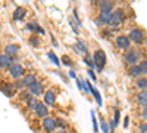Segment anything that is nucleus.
Masks as SVG:
<instances>
[{
  "instance_id": "f257e3e1",
  "label": "nucleus",
  "mask_w": 147,
  "mask_h": 133,
  "mask_svg": "<svg viewBox=\"0 0 147 133\" xmlns=\"http://www.w3.org/2000/svg\"><path fill=\"white\" fill-rule=\"evenodd\" d=\"M106 61H107L106 53H105L102 49H97V50L94 52V55H93V62H94L96 68L99 70V71H102V70L105 68V65H106Z\"/></svg>"
},
{
  "instance_id": "f03ea898",
  "label": "nucleus",
  "mask_w": 147,
  "mask_h": 133,
  "mask_svg": "<svg viewBox=\"0 0 147 133\" xmlns=\"http://www.w3.org/2000/svg\"><path fill=\"white\" fill-rule=\"evenodd\" d=\"M124 61H125V64H128L129 67H132V65H138L140 53H138L136 49H132V47H131L129 50L125 52V55H124Z\"/></svg>"
},
{
  "instance_id": "7ed1b4c3",
  "label": "nucleus",
  "mask_w": 147,
  "mask_h": 133,
  "mask_svg": "<svg viewBox=\"0 0 147 133\" xmlns=\"http://www.w3.org/2000/svg\"><path fill=\"white\" fill-rule=\"evenodd\" d=\"M122 21H124V10L115 9L112 12V19H110V22H109V27L110 28H118V27H121Z\"/></svg>"
},
{
  "instance_id": "20e7f679",
  "label": "nucleus",
  "mask_w": 147,
  "mask_h": 133,
  "mask_svg": "<svg viewBox=\"0 0 147 133\" xmlns=\"http://www.w3.org/2000/svg\"><path fill=\"white\" fill-rule=\"evenodd\" d=\"M115 43H116V47L118 49H121V50H129L131 49V40H129V37L128 35H124V34H121V35H118V37L115 39Z\"/></svg>"
},
{
  "instance_id": "39448f33",
  "label": "nucleus",
  "mask_w": 147,
  "mask_h": 133,
  "mask_svg": "<svg viewBox=\"0 0 147 133\" xmlns=\"http://www.w3.org/2000/svg\"><path fill=\"white\" fill-rule=\"evenodd\" d=\"M112 12H113V10H112ZM112 12H109V10H102L100 14H99V16H97V18L94 19V22H96L99 27L109 25L110 19H112Z\"/></svg>"
},
{
  "instance_id": "423d86ee",
  "label": "nucleus",
  "mask_w": 147,
  "mask_h": 133,
  "mask_svg": "<svg viewBox=\"0 0 147 133\" xmlns=\"http://www.w3.org/2000/svg\"><path fill=\"white\" fill-rule=\"evenodd\" d=\"M128 37H129L131 42L140 44V43H143V42L146 40V34H144V31H143L141 28H132V30L129 31Z\"/></svg>"
},
{
  "instance_id": "0eeeda50",
  "label": "nucleus",
  "mask_w": 147,
  "mask_h": 133,
  "mask_svg": "<svg viewBox=\"0 0 147 133\" xmlns=\"http://www.w3.org/2000/svg\"><path fill=\"white\" fill-rule=\"evenodd\" d=\"M41 126H43V129H44L46 132H55V130H56V126H57V120L49 115V117L43 118Z\"/></svg>"
},
{
  "instance_id": "6e6552de",
  "label": "nucleus",
  "mask_w": 147,
  "mask_h": 133,
  "mask_svg": "<svg viewBox=\"0 0 147 133\" xmlns=\"http://www.w3.org/2000/svg\"><path fill=\"white\" fill-rule=\"evenodd\" d=\"M24 67L21 65V64H13L10 68H9V74H10V77H13V78H24Z\"/></svg>"
},
{
  "instance_id": "1a4fd4ad",
  "label": "nucleus",
  "mask_w": 147,
  "mask_h": 133,
  "mask_svg": "<svg viewBox=\"0 0 147 133\" xmlns=\"http://www.w3.org/2000/svg\"><path fill=\"white\" fill-rule=\"evenodd\" d=\"M28 90H30V95L31 96H40L43 92H44V89H43V83H40V81H37V83H34L32 86H30L28 87Z\"/></svg>"
},
{
  "instance_id": "9d476101",
  "label": "nucleus",
  "mask_w": 147,
  "mask_h": 133,
  "mask_svg": "<svg viewBox=\"0 0 147 133\" xmlns=\"http://www.w3.org/2000/svg\"><path fill=\"white\" fill-rule=\"evenodd\" d=\"M13 65V56H9L6 53L0 55V68H10Z\"/></svg>"
},
{
  "instance_id": "9b49d317",
  "label": "nucleus",
  "mask_w": 147,
  "mask_h": 133,
  "mask_svg": "<svg viewBox=\"0 0 147 133\" xmlns=\"http://www.w3.org/2000/svg\"><path fill=\"white\" fill-rule=\"evenodd\" d=\"M55 102H56V93H55V90H52V89L46 90L44 92V104L49 106V105H53Z\"/></svg>"
},
{
  "instance_id": "f8f14e48",
  "label": "nucleus",
  "mask_w": 147,
  "mask_h": 133,
  "mask_svg": "<svg viewBox=\"0 0 147 133\" xmlns=\"http://www.w3.org/2000/svg\"><path fill=\"white\" fill-rule=\"evenodd\" d=\"M72 49L75 52H80V53H84V55H88V49H87V44H85L82 40H77V43L72 46Z\"/></svg>"
},
{
  "instance_id": "ddd939ff",
  "label": "nucleus",
  "mask_w": 147,
  "mask_h": 133,
  "mask_svg": "<svg viewBox=\"0 0 147 133\" xmlns=\"http://www.w3.org/2000/svg\"><path fill=\"white\" fill-rule=\"evenodd\" d=\"M35 114H37V117H40V118L49 117V108H47V105H46L44 102H41V104L38 105V108L35 110Z\"/></svg>"
},
{
  "instance_id": "4468645a",
  "label": "nucleus",
  "mask_w": 147,
  "mask_h": 133,
  "mask_svg": "<svg viewBox=\"0 0 147 133\" xmlns=\"http://www.w3.org/2000/svg\"><path fill=\"white\" fill-rule=\"evenodd\" d=\"M22 81H24V84H25L27 87H30V86H32L34 83H37V77H35V74H32V72H28V74L24 76Z\"/></svg>"
},
{
  "instance_id": "2eb2a0df",
  "label": "nucleus",
  "mask_w": 147,
  "mask_h": 133,
  "mask_svg": "<svg viewBox=\"0 0 147 133\" xmlns=\"http://www.w3.org/2000/svg\"><path fill=\"white\" fill-rule=\"evenodd\" d=\"M18 52H19V46H18V44H15V43L7 44V46H6V49H5V53H6V55H9V56H15Z\"/></svg>"
},
{
  "instance_id": "dca6fc26",
  "label": "nucleus",
  "mask_w": 147,
  "mask_h": 133,
  "mask_svg": "<svg viewBox=\"0 0 147 133\" xmlns=\"http://www.w3.org/2000/svg\"><path fill=\"white\" fill-rule=\"evenodd\" d=\"M13 89H15L13 84H9V83H3L2 86H0V90H2L7 98H10V96L13 95Z\"/></svg>"
},
{
  "instance_id": "f3484780",
  "label": "nucleus",
  "mask_w": 147,
  "mask_h": 133,
  "mask_svg": "<svg viewBox=\"0 0 147 133\" xmlns=\"http://www.w3.org/2000/svg\"><path fill=\"white\" fill-rule=\"evenodd\" d=\"M40 104H41V102L38 101V98H35V96H31V98L27 101V106L30 108V110H32V111H35L37 108H38Z\"/></svg>"
},
{
  "instance_id": "a211bd4d",
  "label": "nucleus",
  "mask_w": 147,
  "mask_h": 133,
  "mask_svg": "<svg viewBox=\"0 0 147 133\" xmlns=\"http://www.w3.org/2000/svg\"><path fill=\"white\" fill-rule=\"evenodd\" d=\"M128 74L131 76V77H137V78H140L141 77V70H140V65H132V67H129L128 68Z\"/></svg>"
},
{
  "instance_id": "6ab92c4d",
  "label": "nucleus",
  "mask_w": 147,
  "mask_h": 133,
  "mask_svg": "<svg viewBox=\"0 0 147 133\" xmlns=\"http://www.w3.org/2000/svg\"><path fill=\"white\" fill-rule=\"evenodd\" d=\"M25 14H27V10L19 6V8H16L15 12H13V19H15V21H22L24 16H25Z\"/></svg>"
},
{
  "instance_id": "aec40b11",
  "label": "nucleus",
  "mask_w": 147,
  "mask_h": 133,
  "mask_svg": "<svg viewBox=\"0 0 147 133\" xmlns=\"http://www.w3.org/2000/svg\"><path fill=\"white\" fill-rule=\"evenodd\" d=\"M99 9H100V12H102V10H109V12H112V9H113V2H109V0H103V2H99Z\"/></svg>"
},
{
  "instance_id": "412c9836",
  "label": "nucleus",
  "mask_w": 147,
  "mask_h": 133,
  "mask_svg": "<svg viewBox=\"0 0 147 133\" xmlns=\"http://www.w3.org/2000/svg\"><path fill=\"white\" fill-rule=\"evenodd\" d=\"M137 101H138V104H140L143 108L147 106V90H143V92H140V93L137 95Z\"/></svg>"
},
{
  "instance_id": "4be33fe9",
  "label": "nucleus",
  "mask_w": 147,
  "mask_h": 133,
  "mask_svg": "<svg viewBox=\"0 0 147 133\" xmlns=\"http://www.w3.org/2000/svg\"><path fill=\"white\" fill-rule=\"evenodd\" d=\"M136 86L143 92V90H147V78H144V77H140V78H137V83H136Z\"/></svg>"
},
{
  "instance_id": "5701e85b",
  "label": "nucleus",
  "mask_w": 147,
  "mask_h": 133,
  "mask_svg": "<svg viewBox=\"0 0 147 133\" xmlns=\"http://www.w3.org/2000/svg\"><path fill=\"white\" fill-rule=\"evenodd\" d=\"M47 56L52 59L55 65H60V61H59V58H57V56L55 55V52H52V50H50V52H47Z\"/></svg>"
},
{
  "instance_id": "b1692460",
  "label": "nucleus",
  "mask_w": 147,
  "mask_h": 133,
  "mask_svg": "<svg viewBox=\"0 0 147 133\" xmlns=\"http://www.w3.org/2000/svg\"><path fill=\"white\" fill-rule=\"evenodd\" d=\"M100 124H102V130H103V133H109V124L105 121V118L100 120Z\"/></svg>"
},
{
  "instance_id": "393cba45",
  "label": "nucleus",
  "mask_w": 147,
  "mask_h": 133,
  "mask_svg": "<svg viewBox=\"0 0 147 133\" xmlns=\"http://www.w3.org/2000/svg\"><path fill=\"white\" fill-rule=\"evenodd\" d=\"M138 65H140V70H141V72L147 76V61H141Z\"/></svg>"
},
{
  "instance_id": "a878e982",
  "label": "nucleus",
  "mask_w": 147,
  "mask_h": 133,
  "mask_svg": "<svg viewBox=\"0 0 147 133\" xmlns=\"http://www.w3.org/2000/svg\"><path fill=\"white\" fill-rule=\"evenodd\" d=\"M30 44H31V46H38V44H40L38 37H37V35H32V37L30 39Z\"/></svg>"
},
{
  "instance_id": "bb28decb",
  "label": "nucleus",
  "mask_w": 147,
  "mask_h": 133,
  "mask_svg": "<svg viewBox=\"0 0 147 133\" xmlns=\"http://www.w3.org/2000/svg\"><path fill=\"white\" fill-rule=\"evenodd\" d=\"M62 61H63V64H65V65L72 67V61L69 59V56H68V55H63V56H62Z\"/></svg>"
},
{
  "instance_id": "cd10ccee",
  "label": "nucleus",
  "mask_w": 147,
  "mask_h": 133,
  "mask_svg": "<svg viewBox=\"0 0 147 133\" xmlns=\"http://www.w3.org/2000/svg\"><path fill=\"white\" fill-rule=\"evenodd\" d=\"M90 114H91V120H93V127H94V132H97V120H96V114H94V111H91Z\"/></svg>"
},
{
  "instance_id": "c85d7f7f",
  "label": "nucleus",
  "mask_w": 147,
  "mask_h": 133,
  "mask_svg": "<svg viewBox=\"0 0 147 133\" xmlns=\"http://www.w3.org/2000/svg\"><path fill=\"white\" fill-rule=\"evenodd\" d=\"M13 87H15V89H22V87H25V84H24L22 80H18V81H15Z\"/></svg>"
},
{
  "instance_id": "c756f323",
  "label": "nucleus",
  "mask_w": 147,
  "mask_h": 133,
  "mask_svg": "<svg viewBox=\"0 0 147 133\" xmlns=\"http://www.w3.org/2000/svg\"><path fill=\"white\" fill-rule=\"evenodd\" d=\"M138 130H140L141 133H147V121L141 123V124L138 126Z\"/></svg>"
},
{
  "instance_id": "7c9ffc66",
  "label": "nucleus",
  "mask_w": 147,
  "mask_h": 133,
  "mask_svg": "<svg viewBox=\"0 0 147 133\" xmlns=\"http://www.w3.org/2000/svg\"><path fill=\"white\" fill-rule=\"evenodd\" d=\"M38 27H37V24H32V22H30V24H27V30H30V31H34V30H37Z\"/></svg>"
},
{
  "instance_id": "2f4dec72",
  "label": "nucleus",
  "mask_w": 147,
  "mask_h": 133,
  "mask_svg": "<svg viewBox=\"0 0 147 133\" xmlns=\"http://www.w3.org/2000/svg\"><path fill=\"white\" fill-rule=\"evenodd\" d=\"M119 117H121V113H119V110H116V111H115V120H113V123H115V124H118Z\"/></svg>"
},
{
  "instance_id": "473e14b6",
  "label": "nucleus",
  "mask_w": 147,
  "mask_h": 133,
  "mask_svg": "<svg viewBox=\"0 0 147 133\" xmlns=\"http://www.w3.org/2000/svg\"><path fill=\"white\" fill-rule=\"evenodd\" d=\"M141 117L147 121V106H146V108H143V111H141Z\"/></svg>"
},
{
  "instance_id": "72a5a7b5",
  "label": "nucleus",
  "mask_w": 147,
  "mask_h": 133,
  "mask_svg": "<svg viewBox=\"0 0 147 133\" xmlns=\"http://www.w3.org/2000/svg\"><path fill=\"white\" fill-rule=\"evenodd\" d=\"M69 24H71V27H72V30L75 31V33H78V28H77V25H75V24H74V21H72V19H69Z\"/></svg>"
},
{
  "instance_id": "f704fd0d",
  "label": "nucleus",
  "mask_w": 147,
  "mask_h": 133,
  "mask_svg": "<svg viewBox=\"0 0 147 133\" xmlns=\"http://www.w3.org/2000/svg\"><path fill=\"white\" fill-rule=\"evenodd\" d=\"M87 72H88V76H90V77H91V78L96 81V74H94V71H93V70H88Z\"/></svg>"
},
{
  "instance_id": "c9c22d12",
  "label": "nucleus",
  "mask_w": 147,
  "mask_h": 133,
  "mask_svg": "<svg viewBox=\"0 0 147 133\" xmlns=\"http://www.w3.org/2000/svg\"><path fill=\"white\" fill-rule=\"evenodd\" d=\"M57 124H59V126H62V127H65V126H66V121H63L62 118H59V120H57Z\"/></svg>"
},
{
  "instance_id": "e433bc0d",
  "label": "nucleus",
  "mask_w": 147,
  "mask_h": 133,
  "mask_svg": "<svg viewBox=\"0 0 147 133\" xmlns=\"http://www.w3.org/2000/svg\"><path fill=\"white\" fill-rule=\"evenodd\" d=\"M69 77H72V78H77V74H75V71H74V70H71V71H69Z\"/></svg>"
},
{
  "instance_id": "4c0bfd02",
  "label": "nucleus",
  "mask_w": 147,
  "mask_h": 133,
  "mask_svg": "<svg viewBox=\"0 0 147 133\" xmlns=\"http://www.w3.org/2000/svg\"><path fill=\"white\" fill-rule=\"evenodd\" d=\"M128 120H129V117H125V121H124V127H127V126H128Z\"/></svg>"
},
{
  "instance_id": "58836bf2",
  "label": "nucleus",
  "mask_w": 147,
  "mask_h": 133,
  "mask_svg": "<svg viewBox=\"0 0 147 133\" xmlns=\"http://www.w3.org/2000/svg\"><path fill=\"white\" fill-rule=\"evenodd\" d=\"M52 43H53V46H57V42H56L55 37H52Z\"/></svg>"
},
{
  "instance_id": "ea45409f",
  "label": "nucleus",
  "mask_w": 147,
  "mask_h": 133,
  "mask_svg": "<svg viewBox=\"0 0 147 133\" xmlns=\"http://www.w3.org/2000/svg\"><path fill=\"white\" fill-rule=\"evenodd\" d=\"M37 31H38L40 34H44V30H43V28H40V27H38V28H37Z\"/></svg>"
},
{
  "instance_id": "a19ab883",
  "label": "nucleus",
  "mask_w": 147,
  "mask_h": 133,
  "mask_svg": "<svg viewBox=\"0 0 147 133\" xmlns=\"http://www.w3.org/2000/svg\"><path fill=\"white\" fill-rule=\"evenodd\" d=\"M56 133H66L65 130H59V132H56Z\"/></svg>"
}]
</instances>
